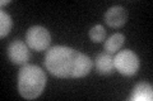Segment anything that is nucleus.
<instances>
[{"instance_id": "obj_1", "label": "nucleus", "mask_w": 153, "mask_h": 101, "mask_svg": "<svg viewBox=\"0 0 153 101\" xmlns=\"http://www.w3.org/2000/svg\"><path fill=\"white\" fill-rule=\"evenodd\" d=\"M45 67L59 78H82L92 70V61L79 51L66 46H54L46 51Z\"/></svg>"}, {"instance_id": "obj_2", "label": "nucleus", "mask_w": 153, "mask_h": 101, "mask_svg": "<svg viewBox=\"0 0 153 101\" xmlns=\"http://www.w3.org/2000/svg\"><path fill=\"white\" fill-rule=\"evenodd\" d=\"M46 73L36 65H25L18 72V92L26 100H35L44 92Z\"/></svg>"}, {"instance_id": "obj_3", "label": "nucleus", "mask_w": 153, "mask_h": 101, "mask_svg": "<svg viewBox=\"0 0 153 101\" xmlns=\"http://www.w3.org/2000/svg\"><path fill=\"white\" fill-rule=\"evenodd\" d=\"M115 70L120 72L123 76H134L139 71L140 61L137 53H134L130 49H124L117 52V54L114 57Z\"/></svg>"}, {"instance_id": "obj_4", "label": "nucleus", "mask_w": 153, "mask_h": 101, "mask_svg": "<svg viewBox=\"0 0 153 101\" xmlns=\"http://www.w3.org/2000/svg\"><path fill=\"white\" fill-rule=\"evenodd\" d=\"M26 43L32 51L42 52L49 49L51 43V34L45 27L33 25L26 33Z\"/></svg>"}, {"instance_id": "obj_5", "label": "nucleus", "mask_w": 153, "mask_h": 101, "mask_svg": "<svg viewBox=\"0 0 153 101\" xmlns=\"http://www.w3.org/2000/svg\"><path fill=\"white\" fill-rule=\"evenodd\" d=\"M7 53H8L9 61H10L13 65H18V66L27 65V62L31 57L30 47L27 46V43H25L23 41H19V39L13 41L8 46Z\"/></svg>"}, {"instance_id": "obj_6", "label": "nucleus", "mask_w": 153, "mask_h": 101, "mask_svg": "<svg viewBox=\"0 0 153 101\" xmlns=\"http://www.w3.org/2000/svg\"><path fill=\"white\" fill-rule=\"evenodd\" d=\"M128 20V12L123 7H112L105 13V22L111 28H120Z\"/></svg>"}, {"instance_id": "obj_7", "label": "nucleus", "mask_w": 153, "mask_h": 101, "mask_svg": "<svg viewBox=\"0 0 153 101\" xmlns=\"http://www.w3.org/2000/svg\"><path fill=\"white\" fill-rule=\"evenodd\" d=\"M129 101H152L153 100V89L148 82H140L134 86L131 95L129 96Z\"/></svg>"}, {"instance_id": "obj_8", "label": "nucleus", "mask_w": 153, "mask_h": 101, "mask_svg": "<svg viewBox=\"0 0 153 101\" xmlns=\"http://www.w3.org/2000/svg\"><path fill=\"white\" fill-rule=\"evenodd\" d=\"M96 70L100 75H111L115 71L114 65V57L107 53V52H102L96 57Z\"/></svg>"}, {"instance_id": "obj_9", "label": "nucleus", "mask_w": 153, "mask_h": 101, "mask_svg": "<svg viewBox=\"0 0 153 101\" xmlns=\"http://www.w3.org/2000/svg\"><path fill=\"white\" fill-rule=\"evenodd\" d=\"M124 42H125V36L121 33H115L111 37L107 38V41L105 42V52H107L110 54H114L123 47Z\"/></svg>"}, {"instance_id": "obj_10", "label": "nucleus", "mask_w": 153, "mask_h": 101, "mask_svg": "<svg viewBox=\"0 0 153 101\" xmlns=\"http://www.w3.org/2000/svg\"><path fill=\"white\" fill-rule=\"evenodd\" d=\"M13 28V19L4 10L0 12V37L5 38Z\"/></svg>"}, {"instance_id": "obj_11", "label": "nucleus", "mask_w": 153, "mask_h": 101, "mask_svg": "<svg viewBox=\"0 0 153 101\" xmlns=\"http://www.w3.org/2000/svg\"><path fill=\"white\" fill-rule=\"evenodd\" d=\"M88 36H89V39L93 43L103 42L106 39V29H105V27L101 25V24H96V25H93L89 29Z\"/></svg>"}, {"instance_id": "obj_12", "label": "nucleus", "mask_w": 153, "mask_h": 101, "mask_svg": "<svg viewBox=\"0 0 153 101\" xmlns=\"http://www.w3.org/2000/svg\"><path fill=\"white\" fill-rule=\"evenodd\" d=\"M9 3H10L9 0H3V1L0 3V4H1V5H5V4H9Z\"/></svg>"}]
</instances>
